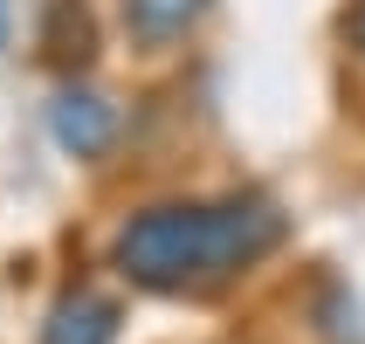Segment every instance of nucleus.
Returning <instances> with one entry per match:
<instances>
[{
  "instance_id": "obj_2",
  "label": "nucleus",
  "mask_w": 365,
  "mask_h": 344,
  "mask_svg": "<svg viewBox=\"0 0 365 344\" xmlns=\"http://www.w3.org/2000/svg\"><path fill=\"white\" fill-rule=\"evenodd\" d=\"M118 131H124V110L103 90H90V83H62L56 90V103H48V138L69 159H103L118 145Z\"/></svg>"
},
{
  "instance_id": "obj_3",
  "label": "nucleus",
  "mask_w": 365,
  "mask_h": 344,
  "mask_svg": "<svg viewBox=\"0 0 365 344\" xmlns=\"http://www.w3.org/2000/svg\"><path fill=\"white\" fill-rule=\"evenodd\" d=\"M124 310L97 289H62L48 317H41V344H118Z\"/></svg>"
},
{
  "instance_id": "obj_6",
  "label": "nucleus",
  "mask_w": 365,
  "mask_h": 344,
  "mask_svg": "<svg viewBox=\"0 0 365 344\" xmlns=\"http://www.w3.org/2000/svg\"><path fill=\"white\" fill-rule=\"evenodd\" d=\"M0 48H7V0H0Z\"/></svg>"
},
{
  "instance_id": "obj_5",
  "label": "nucleus",
  "mask_w": 365,
  "mask_h": 344,
  "mask_svg": "<svg viewBox=\"0 0 365 344\" xmlns=\"http://www.w3.org/2000/svg\"><path fill=\"white\" fill-rule=\"evenodd\" d=\"M345 41L365 56V0H351V7H345Z\"/></svg>"
},
{
  "instance_id": "obj_4",
  "label": "nucleus",
  "mask_w": 365,
  "mask_h": 344,
  "mask_svg": "<svg viewBox=\"0 0 365 344\" xmlns=\"http://www.w3.org/2000/svg\"><path fill=\"white\" fill-rule=\"evenodd\" d=\"M214 0H124V35L138 48H173L200 28V14Z\"/></svg>"
},
{
  "instance_id": "obj_1",
  "label": "nucleus",
  "mask_w": 365,
  "mask_h": 344,
  "mask_svg": "<svg viewBox=\"0 0 365 344\" xmlns=\"http://www.w3.org/2000/svg\"><path fill=\"white\" fill-rule=\"evenodd\" d=\"M289 214L269 193H221V200H152L124 214L110 234V269L131 289L186 296V289H221L283 248Z\"/></svg>"
}]
</instances>
